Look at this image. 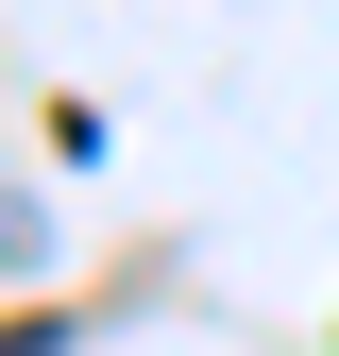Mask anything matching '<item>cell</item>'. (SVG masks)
<instances>
[{"mask_svg": "<svg viewBox=\"0 0 339 356\" xmlns=\"http://www.w3.org/2000/svg\"><path fill=\"white\" fill-rule=\"evenodd\" d=\"M0 356H68V323H0Z\"/></svg>", "mask_w": 339, "mask_h": 356, "instance_id": "6da1fadb", "label": "cell"}]
</instances>
